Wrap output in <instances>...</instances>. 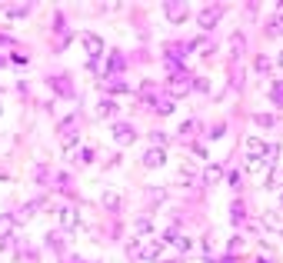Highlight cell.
<instances>
[{
    "instance_id": "1",
    "label": "cell",
    "mask_w": 283,
    "mask_h": 263,
    "mask_svg": "<svg viewBox=\"0 0 283 263\" xmlns=\"http://www.w3.org/2000/svg\"><path fill=\"white\" fill-rule=\"evenodd\" d=\"M276 147H270L267 150V157H257V160H247V173L250 177H267L270 170H273V163H276Z\"/></svg>"
},
{
    "instance_id": "2",
    "label": "cell",
    "mask_w": 283,
    "mask_h": 263,
    "mask_svg": "<svg viewBox=\"0 0 283 263\" xmlns=\"http://www.w3.org/2000/svg\"><path fill=\"white\" fill-rule=\"evenodd\" d=\"M243 150H247V160H257V157H267L270 147L263 144L260 137H247V140H243Z\"/></svg>"
},
{
    "instance_id": "3",
    "label": "cell",
    "mask_w": 283,
    "mask_h": 263,
    "mask_svg": "<svg viewBox=\"0 0 283 263\" xmlns=\"http://www.w3.org/2000/svg\"><path fill=\"white\" fill-rule=\"evenodd\" d=\"M80 43H83V50H87L90 60H97L100 50H104V40H100L97 33H80Z\"/></svg>"
},
{
    "instance_id": "4",
    "label": "cell",
    "mask_w": 283,
    "mask_h": 263,
    "mask_svg": "<svg viewBox=\"0 0 283 263\" xmlns=\"http://www.w3.org/2000/svg\"><path fill=\"white\" fill-rule=\"evenodd\" d=\"M60 227H64L67 233L80 230V216H77V210H73V207H60Z\"/></svg>"
},
{
    "instance_id": "5",
    "label": "cell",
    "mask_w": 283,
    "mask_h": 263,
    "mask_svg": "<svg viewBox=\"0 0 283 263\" xmlns=\"http://www.w3.org/2000/svg\"><path fill=\"white\" fill-rule=\"evenodd\" d=\"M163 10H167V20H170V24H183V20H186V4L167 0V4H163Z\"/></svg>"
},
{
    "instance_id": "6",
    "label": "cell",
    "mask_w": 283,
    "mask_h": 263,
    "mask_svg": "<svg viewBox=\"0 0 283 263\" xmlns=\"http://www.w3.org/2000/svg\"><path fill=\"white\" fill-rule=\"evenodd\" d=\"M113 140H117L120 147H130L133 140H137V130L130 127V123H117V127H113Z\"/></svg>"
},
{
    "instance_id": "7",
    "label": "cell",
    "mask_w": 283,
    "mask_h": 263,
    "mask_svg": "<svg viewBox=\"0 0 283 263\" xmlns=\"http://www.w3.org/2000/svg\"><path fill=\"white\" fill-rule=\"evenodd\" d=\"M160 253H163V240H154V243L140 247V256H144V260H157Z\"/></svg>"
},
{
    "instance_id": "8",
    "label": "cell",
    "mask_w": 283,
    "mask_h": 263,
    "mask_svg": "<svg viewBox=\"0 0 283 263\" xmlns=\"http://www.w3.org/2000/svg\"><path fill=\"white\" fill-rule=\"evenodd\" d=\"M267 33H270V37H280V33H283V4L276 7V17L267 24Z\"/></svg>"
},
{
    "instance_id": "9",
    "label": "cell",
    "mask_w": 283,
    "mask_h": 263,
    "mask_svg": "<svg viewBox=\"0 0 283 263\" xmlns=\"http://www.w3.org/2000/svg\"><path fill=\"white\" fill-rule=\"evenodd\" d=\"M217 20H220V10H213V7H207V10L200 14V27H203V30L217 27Z\"/></svg>"
},
{
    "instance_id": "10",
    "label": "cell",
    "mask_w": 283,
    "mask_h": 263,
    "mask_svg": "<svg viewBox=\"0 0 283 263\" xmlns=\"http://www.w3.org/2000/svg\"><path fill=\"white\" fill-rule=\"evenodd\" d=\"M14 227H17V216H10V213L0 216V240H7L10 233H14Z\"/></svg>"
},
{
    "instance_id": "11",
    "label": "cell",
    "mask_w": 283,
    "mask_h": 263,
    "mask_svg": "<svg viewBox=\"0 0 283 263\" xmlns=\"http://www.w3.org/2000/svg\"><path fill=\"white\" fill-rule=\"evenodd\" d=\"M163 160H167V153H163V150H157V147H154V150H147V157H144V167H160Z\"/></svg>"
},
{
    "instance_id": "12",
    "label": "cell",
    "mask_w": 283,
    "mask_h": 263,
    "mask_svg": "<svg viewBox=\"0 0 283 263\" xmlns=\"http://www.w3.org/2000/svg\"><path fill=\"white\" fill-rule=\"evenodd\" d=\"M170 90H173L177 97H183L186 90H190V80H186V77H180V73H177V77L170 80Z\"/></svg>"
},
{
    "instance_id": "13",
    "label": "cell",
    "mask_w": 283,
    "mask_h": 263,
    "mask_svg": "<svg viewBox=\"0 0 283 263\" xmlns=\"http://www.w3.org/2000/svg\"><path fill=\"white\" fill-rule=\"evenodd\" d=\"M263 227H270V230L283 233V216H280V213H263Z\"/></svg>"
},
{
    "instance_id": "14",
    "label": "cell",
    "mask_w": 283,
    "mask_h": 263,
    "mask_svg": "<svg viewBox=\"0 0 283 263\" xmlns=\"http://www.w3.org/2000/svg\"><path fill=\"white\" fill-rule=\"evenodd\" d=\"M104 207L107 210H120V193L117 190H104Z\"/></svg>"
},
{
    "instance_id": "15",
    "label": "cell",
    "mask_w": 283,
    "mask_h": 263,
    "mask_svg": "<svg viewBox=\"0 0 283 263\" xmlns=\"http://www.w3.org/2000/svg\"><path fill=\"white\" fill-rule=\"evenodd\" d=\"M220 177H223V170H220V167H207V170H203V180H207V184H217Z\"/></svg>"
},
{
    "instance_id": "16",
    "label": "cell",
    "mask_w": 283,
    "mask_h": 263,
    "mask_svg": "<svg viewBox=\"0 0 283 263\" xmlns=\"http://www.w3.org/2000/svg\"><path fill=\"white\" fill-rule=\"evenodd\" d=\"M4 17H7V20H20V17H27V7H7Z\"/></svg>"
},
{
    "instance_id": "17",
    "label": "cell",
    "mask_w": 283,
    "mask_h": 263,
    "mask_svg": "<svg viewBox=\"0 0 283 263\" xmlns=\"http://www.w3.org/2000/svg\"><path fill=\"white\" fill-rule=\"evenodd\" d=\"M113 110H117V104H110V100H104V104L97 107V113H100V117H110Z\"/></svg>"
},
{
    "instance_id": "18",
    "label": "cell",
    "mask_w": 283,
    "mask_h": 263,
    "mask_svg": "<svg viewBox=\"0 0 283 263\" xmlns=\"http://www.w3.org/2000/svg\"><path fill=\"white\" fill-rule=\"evenodd\" d=\"M133 230H137V233H150V220H147V216H140L137 224H133Z\"/></svg>"
},
{
    "instance_id": "19",
    "label": "cell",
    "mask_w": 283,
    "mask_h": 263,
    "mask_svg": "<svg viewBox=\"0 0 283 263\" xmlns=\"http://www.w3.org/2000/svg\"><path fill=\"white\" fill-rule=\"evenodd\" d=\"M273 104L283 107V83H273Z\"/></svg>"
},
{
    "instance_id": "20",
    "label": "cell",
    "mask_w": 283,
    "mask_h": 263,
    "mask_svg": "<svg viewBox=\"0 0 283 263\" xmlns=\"http://www.w3.org/2000/svg\"><path fill=\"white\" fill-rule=\"evenodd\" d=\"M33 213H37V203H27V207L20 210V220H27V216H33Z\"/></svg>"
},
{
    "instance_id": "21",
    "label": "cell",
    "mask_w": 283,
    "mask_h": 263,
    "mask_svg": "<svg viewBox=\"0 0 283 263\" xmlns=\"http://www.w3.org/2000/svg\"><path fill=\"white\" fill-rule=\"evenodd\" d=\"M173 110V104H170V100H157V113H170Z\"/></svg>"
},
{
    "instance_id": "22",
    "label": "cell",
    "mask_w": 283,
    "mask_h": 263,
    "mask_svg": "<svg viewBox=\"0 0 283 263\" xmlns=\"http://www.w3.org/2000/svg\"><path fill=\"white\" fill-rule=\"evenodd\" d=\"M180 134L190 137V134H194V123H190V120H183V123H180Z\"/></svg>"
},
{
    "instance_id": "23",
    "label": "cell",
    "mask_w": 283,
    "mask_h": 263,
    "mask_svg": "<svg viewBox=\"0 0 283 263\" xmlns=\"http://www.w3.org/2000/svg\"><path fill=\"white\" fill-rule=\"evenodd\" d=\"M257 70H260V73L270 70V60H267V57H257Z\"/></svg>"
},
{
    "instance_id": "24",
    "label": "cell",
    "mask_w": 283,
    "mask_h": 263,
    "mask_svg": "<svg viewBox=\"0 0 283 263\" xmlns=\"http://www.w3.org/2000/svg\"><path fill=\"white\" fill-rule=\"evenodd\" d=\"M226 184H230V187H240L243 177H240V173H230V177H226Z\"/></svg>"
},
{
    "instance_id": "25",
    "label": "cell",
    "mask_w": 283,
    "mask_h": 263,
    "mask_svg": "<svg viewBox=\"0 0 283 263\" xmlns=\"http://www.w3.org/2000/svg\"><path fill=\"white\" fill-rule=\"evenodd\" d=\"M147 197H150V203H157V200H163V197H167V193H163V190H150V193H147Z\"/></svg>"
},
{
    "instance_id": "26",
    "label": "cell",
    "mask_w": 283,
    "mask_h": 263,
    "mask_svg": "<svg viewBox=\"0 0 283 263\" xmlns=\"http://www.w3.org/2000/svg\"><path fill=\"white\" fill-rule=\"evenodd\" d=\"M270 187H276V190H283V170H280V173L273 177V180H270Z\"/></svg>"
},
{
    "instance_id": "27",
    "label": "cell",
    "mask_w": 283,
    "mask_h": 263,
    "mask_svg": "<svg viewBox=\"0 0 283 263\" xmlns=\"http://www.w3.org/2000/svg\"><path fill=\"white\" fill-rule=\"evenodd\" d=\"M280 67H283V54H280Z\"/></svg>"
},
{
    "instance_id": "28",
    "label": "cell",
    "mask_w": 283,
    "mask_h": 263,
    "mask_svg": "<svg viewBox=\"0 0 283 263\" xmlns=\"http://www.w3.org/2000/svg\"><path fill=\"white\" fill-rule=\"evenodd\" d=\"M280 210H283V197H280Z\"/></svg>"
}]
</instances>
